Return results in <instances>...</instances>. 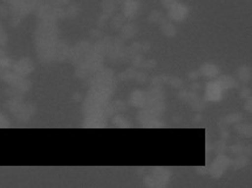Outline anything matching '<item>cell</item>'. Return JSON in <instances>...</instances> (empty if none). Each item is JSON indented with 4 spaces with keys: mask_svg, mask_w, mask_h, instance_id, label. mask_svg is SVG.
I'll use <instances>...</instances> for the list:
<instances>
[{
    "mask_svg": "<svg viewBox=\"0 0 252 188\" xmlns=\"http://www.w3.org/2000/svg\"><path fill=\"white\" fill-rule=\"evenodd\" d=\"M186 7H183L182 5H177V6H173L170 8V15L173 17V19H180L182 18L183 15H186Z\"/></svg>",
    "mask_w": 252,
    "mask_h": 188,
    "instance_id": "cell-2",
    "label": "cell"
},
{
    "mask_svg": "<svg viewBox=\"0 0 252 188\" xmlns=\"http://www.w3.org/2000/svg\"><path fill=\"white\" fill-rule=\"evenodd\" d=\"M207 95L210 101H218L222 97V87L217 83H210L207 88Z\"/></svg>",
    "mask_w": 252,
    "mask_h": 188,
    "instance_id": "cell-1",
    "label": "cell"
}]
</instances>
